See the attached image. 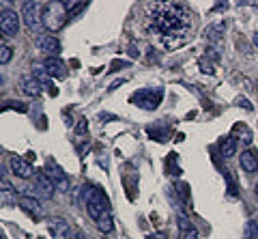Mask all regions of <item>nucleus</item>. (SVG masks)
I'll return each instance as SVG.
<instances>
[{
    "instance_id": "14",
    "label": "nucleus",
    "mask_w": 258,
    "mask_h": 239,
    "mask_svg": "<svg viewBox=\"0 0 258 239\" xmlns=\"http://www.w3.org/2000/svg\"><path fill=\"white\" fill-rule=\"evenodd\" d=\"M20 207H22L24 211H28L30 216H35V218H41L43 216V207H41V203H39V198L22 196L20 198Z\"/></svg>"
},
{
    "instance_id": "5",
    "label": "nucleus",
    "mask_w": 258,
    "mask_h": 239,
    "mask_svg": "<svg viewBox=\"0 0 258 239\" xmlns=\"http://www.w3.org/2000/svg\"><path fill=\"white\" fill-rule=\"evenodd\" d=\"M161 95H164L161 89H140L132 95V103H136V106H140L144 110H155L161 101Z\"/></svg>"
},
{
    "instance_id": "17",
    "label": "nucleus",
    "mask_w": 258,
    "mask_h": 239,
    "mask_svg": "<svg viewBox=\"0 0 258 239\" xmlns=\"http://www.w3.org/2000/svg\"><path fill=\"white\" fill-rule=\"evenodd\" d=\"M43 67L47 69V74H50L52 78H64L67 76V69H64V63L60 61V58H47L45 63H43Z\"/></svg>"
},
{
    "instance_id": "9",
    "label": "nucleus",
    "mask_w": 258,
    "mask_h": 239,
    "mask_svg": "<svg viewBox=\"0 0 258 239\" xmlns=\"http://www.w3.org/2000/svg\"><path fill=\"white\" fill-rule=\"evenodd\" d=\"M37 45L43 54H47V58L58 56V52H60V41L54 35H41L37 39Z\"/></svg>"
},
{
    "instance_id": "6",
    "label": "nucleus",
    "mask_w": 258,
    "mask_h": 239,
    "mask_svg": "<svg viewBox=\"0 0 258 239\" xmlns=\"http://www.w3.org/2000/svg\"><path fill=\"white\" fill-rule=\"evenodd\" d=\"M45 172H47V177L54 181L56 190H60V192H69V190H71V183H69L67 172H64L60 166L54 162V159H47V162H45Z\"/></svg>"
},
{
    "instance_id": "21",
    "label": "nucleus",
    "mask_w": 258,
    "mask_h": 239,
    "mask_svg": "<svg viewBox=\"0 0 258 239\" xmlns=\"http://www.w3.org/2000/svg\"><path fill=\"white\" fill-rule=\"evenodd\" d=\"M245 239H258V224L252 220L245 224Z\"/></svg>"
},
{
    "instance_id": "19",
    "label": "nucleus",
    "mask_w": 258,
    "mask_h": 239,
    "mask_svg": "<svg viewBox=\"0 0 258 239\" xmlns=\"http://www.w3.org/2000/svg\"><path fill=\"white\" fill-rule=\"evenodd\" d=\"M97 228L103 230V233H110V230H112V216H110V211H106L99 220H97Z\"/></svg>"
},
{
    "instance_id": "27",
    "label": "nucleus",
    "mask_w": 258,
    "mask_h": 239,
    "mask_svg": "<svg viewBox=\"0 0 258 239\" xmlns=\"http://www.w3.org/2000/svg\"><path fill=\"white\" fill-rule=\"evenodd\" d=\"M147 239H166L164 235H159V233H153V235H149Z\"/></svg>"
},
{
    "instance_id": "7",
    "label": "nucleus",
    "mask_w": 258,
    "mask_h": 239,
    "mask_svg": "<svg viewBox=\"0 0 258 239\" xmlns=\"http://www.w3.org/2000/svg\"><path fill=\"white\" fill-rule=\"evenodd\" d=\"M0 30L5 37H15L20 33V18L13 9H5L0 13Z\"/></svg>"
},
{
    "instance_id": "24",
    "label": "nucleus",
    "mask_w": 258,
    "mask_h": 239,
    "mask_svg": "<svg viewBox=\"0 0 258 239\" xmlns=\"http://www.w3.org/2000/svg\"><path fill=\"white\" fill-rule=\"evenodd\" d=\"M179 228H181V233H185L187 228H191V222H189V218L185 216V213H181V216H179Z\"/></svg>"
},
{
    "instance_id": "30",
    "label": "nucleus",
    "mask_w": 258,
    "mask_h": 239,
    "mask_svg": "<svg viewBox=\"0 0 258 239\" xmlns=\"http://www.w3.org/2000/svg\"><path fill=\"white\" fill-rule=\"evenodd\" d=\"M254 192H256V198H258V183H256V190H254Z\"/></svg>"
},
{
    "instance_id": "4",
    "label": "nucleus",
    "mask_w": 258,
    "mask_h": 239,
    "mask_svg": "<svg viewBox=\"0 0 258 239\" xmlns=\"http://www.w3.org/2000/svg\"><path fill=\"white\" fill-rule=\"evenodd\" d=\"M43 3H22V18H24V24L30 33L39 35L41 30L45 28L43 26Z\"/></svg>"
},
{
    "instance_id": "18",
    "label": "nucleus",
    "mask_w": 258,
    "mask_h": 239,
    "mask_svg": "<svg viewBox=\"0 0 258 239\" xmlns=\"http://www.w3.org/2000/svg\"><path fill=\"white\" fill-rule=\"evenodd\" d=\"M220 151H222V157H232L237 153V138L235 136H226L222 140V145H220Z\"/></svg>"
},
{
    "instance_id": "8",
    "label": "nucleus",
    "mask_w": 258,
    "mask_h": 239,
    "mask_svg": "<svg viewBox=\"0 0 258 239\" xmlns=\"http://www.w3.org/2000/svg\"><path fill=\"white\" fill-rule=\"evenodd\" d=\"M32 179H35V188L39 190V194H41V198H52L54 196V181L47 177V172L43 170H37L35 174H32Z\"/></svg>"
},
{
    "instance_id": "23",
    "label": "nucleus",
    "mask_w": 258,
    "mask_h": 239,
    "mask_svg": "<svg viewBox=\"0 0 258 239\" xmlns=\"http://www.w3.org/2000/svg\"><path fill=\"white\" fill-rule=\"evenodd\" d=\"M0 194H3V205L5 207L13 205V201H15V198H13V188L11 190H0Z\"/></svg>"
},
{
    "instance_id": "3",
    "label": "nucleus",
    "mask_w": 258,
    "mask_h": 239,
    "mask_svg": "<svg viewBox=\"0 0 258 239\" xmlns=\"http://www.w3.org/2000/svg\"><path fill=\"white\" fill-rule=\"evenodd\" d=\"M41 15H43V26L47 30H52V33H56V30H60L64 26V22L69 18V11L64 7V3H43Z\"/></svg>"
},
{
    "instance_id": "13",
    "label": "nucleus",
    "mask_w": 258,
    "mask_h": 239,
    "mask_svg": "<svg viewBox=\"0 0 258 239\" xmlns=\"http://www.w3.org/2000/svg\"><path fill=\"white\" fill-rule=\"evenodd\" d=\"M241 168H243L247 174H252V172L258 170V153L254 149L241 151Z\"/></svg>"
},
{
    "instance_id": "1",
    "label": "nucleus",
    "mask_w": 258,
    "mask_h": 239,
    "mask_svg": "<svg viewBox=\"0 0 258 239\" xmlns=\"http://www.w3.org/2000/svg\"><path fill=\"white\" fill-rule=\"evenodd\" d=\"M191 26L189 11L179 3H161L155 5V11L151 13V28L161 33L164 43L168 47H176L185 41L187 30Z\"/></svg>"
},
{
    "instance_id": "15",
    "label": "nucleus",
    "mask_w": 258,
    "mask_h": 239,
    "mask_svg": "<svg viewBox=\"0 0 258 239\" xmlns=\"http://www.w3.org/2000/svg\"><path fill=\"white\" fill-rule=\"evenodd\" d=\"M224 30H226V24L224 22H215V24H209L207 30H205V39L209 43H220L224 39Z\"/></svg>"
},
{
    "instance_id": "26",
    "label": "nucleus",
    "mask_w": 258,
    "mask_h": 239,
    "mask_svg": "<svg viewBox=\"0 0 258 239\" xmlns=\"http://www.w3.org/2000/svg\"><path fill=\"white\" fill-rule=\"evenodd\" d=\"M241 140H243L245 145H249V142H252V134H249V132L245 130V127H243V130H241Z\"/></svg>"
},
{
    "instance_id": "25",
    "label": "nucleus",
    "mask_w": 258,
    "mask_h": 239,
    "mask_svg": "<svg viewBox=\"0 0 258 239\" xmlns=\"http://www.w3.org/2000/svg\"><path fill=\"white\" fill-rule=\"evenodd\" d=\"M181 235H183V239H198V230H196V226H191Z\"/></svg>"
},
{
    "instance_id": "10",
    "label": "nucleus",
    "mask_w": 258,
    "mask_h": 239,
    "mask_svg": "<svg viewBox=\"0 0 258 239\" xmlns=\"http://www.w3.org/2000/svg\"><path fill=\"white\" fill-rule=\"evenodd\" d=\"M9 166H11V172L15 174V177H22V179H30L32 174V166L30 162H26L24 157H18V155H13L9 157Z\"/></svg>"
},
{
    "instance_id": "22",
    "label": "nucleus",
    "mask_w": 258,
    "mask_h": 239,
    "mask_svg": "<svg viewBox=\"0 0 258 239\" xmlns=\"http://www.w3.org/2000/svg\"><path fill=\"white\" fill-rule=\"evenodd\" d=\"M198 63H200V71H203V74H209V76H213V74H215V69H213V65H211V61H209V58L203 56Z\"/></svg>"
},
{
    "instance_id": "12",
    "label": "nucleus",
    "mask_w": 258,
    "mask_h": 239,
    "mask_svg": "<svg viewBox=\"0 0 258 239\" xmlns=\"http://www.w3.org/2000/svg\"><path fill=\"white\" fill-rule=\"evenodd\" d=\"M32 76H35L39 82L43 84V89H47L52 95H58V89L52 84V76L47 74V69L43 67V65H32Z\"/></svg>"
},
{
    "instance_id": "16",
    "label": "nucleus",
    "mask_w": 258,
    "mask_h": 239,
    "mask_svg": "<svg viewBox=\"0 0 258 239\" xmlns=\"http://www.w3.org/2000/svg\"><path fill=\"white\" fill-rule=\"evenodd\" d=\"M22 91L28 95V97H39L43 91V84L39 82V80L35 76H26L22 80Z\"/></svg>"
},
{
    "instance_id": "29",
    "label": "nucleus",
    "mask_w": 258,
    "mask_h": 239,
    "mask_svg": "<svg viewBox=\"0 0 258 239\" xmlns=\"http://www.w3.org/2000/svg\"><path fill=\"white\" fill-rule=\"evenodd\" d=\"M252 41H254V45H258V30L254 33V39H252Z\"/></svg>"
},
{
    "instance_id": "20",
    "label": "nucleus",
    "mask_w": 258,
    "mask_h": 239,
    "mask_svg": "<svg viewBox=\"0 0 258 239\" xmlns=\"http://www.w3.org/2000/svg\"><path fill=\"white\" fill-rule=\"evenodd\" d=\"M11 56H13L11 47L7 45V41H3V43H0V65H7V63L11 61Z\"/></svg>"
},
{
    "instance_id": "2",
    "label": "nucleus",
    "mask_w": 258,
    "mask_h": 239,
    "mask_svg": "<svg viewBox=\"0 0 258 239\" xmlns=\"http://www.w3.org/2000/svg\"><path fill=\"white\" fill-rule=\"evenodd\" d=\"M82 192H84V201H86V211L95 222L99 220L103 213L110 211V203H108V196L101 192L99 188L95 186H82Z\"/></svg>"
},
{
    "instance_id": "28",
    "label": "nucleus",
    "mask_w": 258,
    "mask_h": 239,
    "mask_svg": "<svg viewBox=\"0 0 258 239\" xmlns=\"http://www.w3.org/2000/svg\"><path fill=\"white\" fill-rule=\"evenodd\" d=\"M76 239H88V237L82 233V230H78V233H76Z\"/></svg>"
},
{
    "instance_id": "11",
    "label": "nucleus",
    "mask_w": 258,
    "mask_h": 239,
    "mask_svg": "<svg viewBox=\"0 0 258 239\" xmlns=\"http://www.w3.org/2000/svg\"><path fill=\"white\" fill-rule=\"evenodd\" d=\"M47 226H50V233L54 239H71V226L62 218H52Z\"/></svg>"
}]
</instances>
